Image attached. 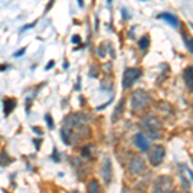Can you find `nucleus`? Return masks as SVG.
Returning <instances> with one entry per match:
<instances>
[{"instance_id":"18","label":"nucleus","mask_w":193,"mask_h":193,"mask_svg":"<svg viewBox=\"0 0 193 193\" xmlns=\"http://www.w3.org/2000/svg\"><path fill=\"white\" fill-rule=\"evenodd\" d=\"M107 1H108V4H109V3H111V1H112V0H107Z\"/></svg>"},{"instance_id":"4","label":"nucleus","mask_w":193,"mask_h":193,"mask_svg":"<svg viewBox=\"0 0 193 193\" xmlns=\"http://www.w3.org/2000/svg\"><path fill=\"white\" fill-rule=\"evenodd\" d=\"M130 169L131 171L135 173V174H140V173H144L146 171V165H144V161L142 158H135L131 161L130 163Z\"/></svg>"},{"instance_id":"3","label":"nucleus","mask_w":193,"mask_h":193,"mask_svg":"<svg viewBox=\"0 0 193 193\" xmlns=\"http://www.w3.org/2000/svg\"><path fill=\"white\" fill-rule=\"evenodd\" d=\"M140 75H142L140 70H137V68H127V70H125L124 79H122V86H124L125 89L130 88V86L140 77Z\"/></svg>"},{"instance_id":"14","label":"nucleus","mask_w":193,"mask_h":193,"mask_svg":"<svg viewBox=\"0 0 193 193\" xmlns=\"http://www.w3.org/2000/svg\"><path fill=\"white\" fill-rule=\"evenodd\" d=\"M26 51V48H23V49H21L19 51H17V53H14V57H19V56H22V54H23Z\"/></svg>"},{"instance_id":"5","label":"nucleus","mask_w":193,"mask_h":193,"mask_svg":"<svg viewBox=\"0 0 193 193\" xmlns=\"http://www.w3.org/2000/svg\"><path fill=\"white\" fill-rule=\"evenodd\" d=\"M135 144H137V147L139 148L140 151H143V152L148 151V147H149L148 140L142 134H137V135H135Z\"/></svg>"},{"instance_id":"19","label":"nucleus","mask_w":193,"mask_h":193,"mask_svg":"<svg viewBox=\"0 0 193 193\" xmlns=\"http://www.w3.org/2000/svg\"><path fill=\"white\" fill-rule=\"evenodd\" d=\"M191 27H192V28H193V25H191Z\"/></svg>"},{"instance_id":"6","label":"nucleus","mask_w":193,"mask_h":193,"mask_svg":"<svg viewBox=\"0 0 193 193\" xmlns=\"http://www.w3.org/2000/svg\"><path fill=\"white\" fill-rule=\"evenodd\" d=\"M158 18L166 21L167 23H170V26H173V27H178L179 26V19L176 18L175 15L170 14V13H161V14L158 15Z\"/></svg>"},{"instance_id":"17","label":"nucleus","mask_w":193,"mask_h":193,"mask_svg":"<svg viewBox=\"0 0 193 193\" xmlns=\"http://www.w3.org/2000/svg\"><path fill=\"white\" fill-rule=\"evenodd\" d=\"M79 5L80 6H84V0H79Z\"/></svg>"},{"instance_id":"11","label":"nucleus","mask_w":193,"mask_h":193,"mask_svg":"<svg viewBox=\"0 0 193 193\" xmlns=\"http://www.w3.org/2000/svg\"><path fill=\"white\" fill-rule=\"evenodd\" d=\"M184 41H185V45H187V48H188V50L191 51V53H193V37L185 36Z\"/></svg>"},{"instance_id":"1","label":"nucleus","mask_w":193,"mask_h":193,"mask_svg":"<svg viewBox=\"0 0 193 193\" xmlns=\"http://www.w3.org/2000/svg\"><path fill=\"white\" fill-rule=\"evenodd\" d=\"M163 157H165V149L162 146H153L148 153V160L153 166H158L162 162Z\"/></svg>"},{"instance_id":"8","label":"nucleus","mask_w":193,"mask_h":193,"mask_svg":"<svg viewBox=\"0 0 193 193\" xmlns=\"http://www.w3.org/2000/svg\"><path fill=\"white\" fill-rule=\"evenodd\" d=\"M14 107H15V101H14V99L5 98V101H4V113L9 115L13 111V108H14Z\"/></svg>"},{"instance_id":"13","label":"nucleus","mask_w":193,"mask_h":193,"mask_svg":"<svg viewBox=\"0 0 193 193\" xmlns=\"http://www.w3.org/2000/svg\"><path fill=\"white\" fill-rule=\"evenodd\" d=\"M45 121L48 122V126H49V129H53V127H54V125H53V121H51L50 115H46V116H45Z\"/></svg>"},{"instance_id":"2","label":"nucleus","mask_w":193,"mask_h":193,"mask_svg":"<svg viewBox=\"0 0 193 193\" xmlns=\"http://www.w3.org/2000/svg\"><path fill=\"white\" fill-rule=\"evenodd\" d=\"M148 102H149V95L144 90H137L131 95V106H133V109L142 108Z\"/></svg>"},{"instance_id":"15","label":"nucleus","mask_w":193,"mask_h":193,"mask_svg":"<svg viewBox=\"0 0 193 193\" xmlns=\"http://www.w3.org/2000/svg\"><path fill=\"white\" fill-rule=\"evenodd\" d=\"M72 43H75V44L77 43V44H79V43H80V37H79V36H76V35H75V36L72 37Z\"/></svg>"},{"instance_id":"7","label":"nucleus","mask_w":193,"mask_h":193,"mask_svg":"<svg viewBox=\"0 0 193 193\" xmlns=\"http://www.w3.org/2000/svg\"><path fill=\"white\" fill-rule=\"evenodd\" d=\"M184 80H185L187 86L189 88V90L193 92V66L188 67L184 71Z\"/></svg>"},{"instance_id":"9","label":"nucleus","mask_w":193,"mask_h":193,"mask_svg":"<svg viewBox=\"0 0 193 193\" xmlns=\"http://www.w3.org/2000/svg\"><path fill=\"white\" fill-rule=\"evenodd\" d=\"M107 173L111 174V162H109V160H106L104 166H103V178H104V180H107Z\"/></svg>"},{"instance_id":"16","label":"nucleus","mask_w":193,"mask_h":193,"mask_svg":"<svg viewBox=\"0 0 193 193\" xmlns=\"http://www.w3.org/2000/svg\"><path fill=\"white\" fill-rule=\"evenodd\" d=\"M53 66H54V62H53V61H50V62L48 63V66L45 67V70H50V68H51V67H53Z\"/></svg>"},{"instance_id":"12","label":"nucleus","mask_w":193,"mask_h":193,"mask_svg":"<svg viewBox=\"0 0 193 193\" xmlns=\"http://www.w3.org/2000/svg\"><path fill=\"white\" fill-rule=\"evenodd\" d=\"M88 189H89V192H98V189H99L98 183H96L95 180H92L90 184L88 185Z\"/></svg>"},{"instance_id":"10","label":"nucleus","mask_w":193,"mask_h":193,"mask_svg":"<svg viewBox=\"0 0 193 193\" xmlns=\"http://www.w3.org/2000/svg\"><path fill=\"white\" fill-rule=\"evenodd\" d=\"M148 45H149V40H148V37L143 36L139 40V48H140V49H147Z\"/></svg>"}]
</instances>
